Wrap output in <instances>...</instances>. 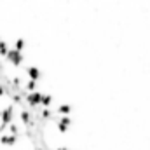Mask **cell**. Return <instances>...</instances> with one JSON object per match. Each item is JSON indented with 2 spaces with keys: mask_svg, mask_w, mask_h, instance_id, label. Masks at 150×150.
<instances>
[{
  "mask_svg": "<svg viewBox=\"0 0 150 150\" xmlns=\"http://www.w3.org/2000/svg\"><path fill=\"white\" fill-rule=\"evenodd\" d=\"M7 61H11L14 67H19L21 63H23V54H21V51H18V49H9L7 52H5V56H4Z\"/></svg>",
  "mask_w": 150,
  "mask_h": 150,
  "instance_id": "1",
  "label": "cell"
},
{
  "mask_svg": "<svg viewBox=\"0 0 150 150\" xmlns=\"http://www.w3.org/2000/svg\"><path fill=\"white\" fill-rule=\"evenodd\" d=\"M12 117H14V107L12 105H9V107H5L2 112H0V122L2 124H11L12 122Z\"/></svg>",
  "mask_w": 150,
  "mask_h": 150,
  "instance_id": "2",
  "label": "cell"
},
{
  "mask_svg": "<svg viewBox=\"0 0 150 150\" xmlns=\"http://www.w3.org/2000/svg\"><path fill=\"white\" fill-rule=\"evenodd\" d=\"M40 100H42V93H38L37 89H35V91H28V94H26V103H28L30 107L40 105Z\"/></svg>",
  "mask_w": 150,
  "mask_h": 150,
  "instance_id": "3",
  "label": "cell"
},
{
  "mask_svg": "<svg viewBox=\"0 0 150 150\" xmlns=\"http://www.w3.org/2000/svg\"><path fill=\"white\" fill-rule=\"evenodd\" d=\"M70 124H72V119H70L68 115H63V117H59V120H58V129H59L61 133H67Z\"/></svg>",
  "mask_w": 150,
  "mask_h": 150,
  "instance_id": "4",
  "label": "cell"
},
{
  "mask_svg": "<svg viewBox=\"0 0 150 150\" xmlns=\"http://www.w3.org/2000/svg\"><path fill=\"white\" fill-rule=\"evenodd\" d=\"M16 140H18L16 134H4V133H2V136H0V143H2V145H7V147L14 145Z\"/></svg>",
  "mask_w": 150,
  "mask_h": 150,
  "instance_id": "5",
  "label": "cell"
},
{
  "mask_svg": "<svg viewBox=\"0 0 150 150\" xmlns=\"http://www.w3.org/2000/svg\"><path fill=\"white\" fill-rule=\"evenodd\" d=\"M26 75H28V79H32V80H38V79H40V70H38L37 67H28V68H26Z\"/></svg>",
  "mask_w": 150,
  "mask_h": 150,
  "instance_id": "6",
  "label": "cell"
},
{
  "mask_svg": "<svg viewBox=\"0 0 150 150\" xmlns=\"http://www.w3.org/2000/svg\"><path fill=\"white\" fill-rule=\"evenodd\" d=\"M19 117H21V122H23V124H26V126H32V124H33V120H32V113L28 112V110H21Z\"/></svg>",
  "mask_w": 150,
  "mask_h": 150,
  "instance_id": "7",
  "label": "cell"
},
{
  "mask_svg": "<svg viewBox=\"0 0 150 150\" xmlns=\"http://www.w3.org/2000/svg\"><path fill=\"white\" fill-rule=\"evenodd\" d=\"M51 103H52V96H51V94H42L40 105H42V107H51Z\"/></svg>",
  "mask_w": 150,
  "mask_h": 150,
  "instance_id": "8",
  "label": "cell"
},
{
  "mask_svg": "<svg viewBox=\"0 0 150 150\" xmlns=\"http://www.w3.org/2000/svg\"><path fill=\"white\" fill-rule=\"evenodd\" d=\"M40 115H42V119H52L54 117V113H52V110H49V107H44V110L40 112Z\"/></svg>",
  "mask_w": 150,
  "mask_h": 150,
  "instance_id": "9",
  "label": "cell"
},
{
  "mask_svg": "<svg viewBox=\"0 0 150 150\" xmlns=\"http://www.w3.org/2000/svg\"><path fill=\"white\" fill-rule=\"evenodd\" d=\"M25 89H26V91H35V89H37V80H32V79H30V80L25 84Z\"/></svg>",
  "mask_w": 150,
  "mask_h": 150,
  "instance_id": "10",
  "label": "cell"
},
{
  "mask_svg": "<svg viewBox=\"0 0 150 150\" xmlns=\"http://www.w3.org/2000/svg\"><path fill=\"white\" fill-rule=\"evenodd\" d=\"M58 112L63 113V115H68V113L72 112V108H70V105H59L58 107Z\"/></svg>",
  "mask_w": 150,
  "mask_h": 150,
  "instance_id": "11",
  "label": "cell"
},
{
  "mask_svg": "<svg viewBox=\"0 0 150 150\" xmlns=\"http://www.w3.org/2000/svg\"><path fill=\"white\" fill-rule=\"evenodd\" d=\"M7 51H9V45H7V42H2V40H0V58H4Z\"/></svg>",
  "mask_w": 150,
  "mask_h": 150,
  "instance_id": "12",
  "label": "cell"
},
{
  "mask_svg": "<svg viewBox=\"0 0 150 150\" xmlns=\"http://www.w3.org/2000/svg\"><path fill=\"white\" fill-rule=\"evenodd\" d=\"M14 49L23 51V49H25V40H23V38H18V40L14 42Z\"/></svg>",
  "mask_w": 150,
  "mask_h": 150,
  "instance_id": "13",
  "label": "cell"
},
{
  "mask_svg": "<svg viewBox=\"0 0 150 150\" xmlns=\"http://www.w3.org/2000/svg\"><path fill=\"white\" fill-rule=\"evenodd\" d=\"M7 126H9V131H11V134H16V136H18V133H19V127H18L16 124H12V122H11V124H7Z\"/></svg>",
  "mask_w": 150,
  "mask_h": 150,
  "instance_id": "14",
  "label": "cell"
},
{
  "mask_svg": "<svg viewBox=\"0 0 150 150\" xmlns=\"http://www.w3.org/2000/svg\"><path fill=\"white\" fill-rule=\"evenodd\" d=\"M5 94H7V89H5V87L0 84V96H5Z\"/></svg>",
  "mask_w": 150,
  "mask_h": 150,
  "instance_id": "15",
  "label": "cell"
},
{
  "mask_svg": "<svg viewBox=\"0 0 150 150\" xmlns=\"http://www.w3.org/2000/svg\"><path fill=\"white\" fill-rule=\"evenodd\" d=\"M56 150H68V149H65V147H59V149H56Z\"/></svg>",
  "mask_w": 150,
  "mask_h": 150,
  "instance_id": "16",
  "label": "cell"
},
{
  "mask_svg": "<svg viewBox=\"0 0 150 150\" xmlns=\"http://www.w3.org/2000/svg\"><path fill=\"white\" fill-rule=\"evenodd\" d=\"M35 150H47V147H42V149H35Z\"/></svg>",
  "mask_w": 150,
  "mask_h": 150,
  "instance_id": "17",
  "label": "cell"
}]
</instances>
